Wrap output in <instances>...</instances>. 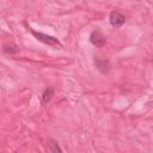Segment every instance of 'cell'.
<instances>
[{"label": "cell", "mask_w": 153, "mask_h": 153, "mask_svg": "<svg viewBox=\"0 0 153 153\" xmlns=\"http://www.w3.org/2000/svg\"><path fill=\"white\" fill-rule=\"evenodd\" d=\"M93 62H94L97 69H98L100 73H106V72H109V69H110V67H111L108 59H102V57L94 56Z\"/></svg>", "instance_id": "obj_4"}, {"label": "cell", "mask_w": 153, "mask_h": 153, "mask_svg": "<svg viewBox=\"0 0 153 153\" xmlns=\"http://www.w3.org/2000/svg\"><path fill=\"white\" fill-rule=\"evenodd\" d=\"M2 51L7 55H14L19 51V47L13 42H7L2 44Z\"/></svg>", "instance_id": "obj_5"}, {"label": "cell", "mask_w": 153, "mask_h": 153, "mask_svg": "<svg viewBox=\"0 0 153 153\" xmlns=\"http://www.w3.org/2000/svg\"><path fill=\"white\" fill-rule=\"evenodd\" d=\"M30 31H31V33L35 36V38H36L37 41H39V42H42V43H44V44L53 45V47H54V45H59V47L62 45L57 38H55V37H53V36H50V35H47V33H43V32H38V31H35V30H32V29H30Z\"/></svg>", "instance_id": "obj_1"}, {"label": "cell", "mask_w": 153, "mask_h": 153, "mask_svg": "<svg viewBox=\"0 0 153 153\" xmlns=\"http://www.w3.org/2000/svg\"><path fill=\"white\" fill-rule=\"evenodd\" d=\"M90 41L93 45H96L97 48H102L105 45L106 43V38L105 36L102 33L100 30H94L91 32V36H90Z\"/></svg>", "instance_id": "obj_2"}, {"label": "cell", "mask_w": 153, "mask_h": 153, "mask_svg": "<svg viewBox=\"0 0 153 153\" xmlns=\"http://www.w3.org/2000/svg\"><path fill=\"white\" fill-rule=\"evenodd\" d=\"M109 20H110V24L114 26V27H120L124 24L126 22V17L120 13L118 11H112L110 13V17H109Z\"/></svg>", "instance_id": "obj_3"}, {"label": "cell", "mask_w": 153, "mask_h": 153, "mask_svg": "<svg viewBox=\"0 0 153 153\" xmlns=\"http://www.w3.org/2000/svg\"><path fill=\"white\" fill-rule=\"evenodd\" d=\"M48 151L50 152H62V149L60 148V146L57 145V142L55 140H50L49 141V146H48Z\"/></svg>", "instance_id": "obj_7"}, {"label": "cell", "mask_w": 153, "mask_h": 153, "mask_svg": "<svg viewBox=\"0 0 153 153\" xmlns=\"http://www.w3.org/2000/svg\"><path fill=\"white\" fill-rule=\"evenodd\" d=\"M53 96H54V88L53 87H47L42 93V103L43 104H48L51 100Z\"/></svg>", "instance_id": "obj_6"}]
</instances>
